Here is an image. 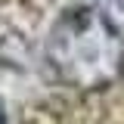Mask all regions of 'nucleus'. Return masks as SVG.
I'll return each mask as SVG.
<instances>
[{
    "label": "nucleus",
    "instance_id": "obj_1",
    "mask_svg": "<svg viewBox=\"0 0 124 124\" xmlns=\"http://www.w3.org/2000/svg\"><path fill=\"white\" fill-rule=\"evenodd\" d=\"M50 62L81 90H99L124 71V37L99 9H71L50 34Z\"/></svg>",
    "mask_w": 124,
    "mask_h": 124
},
{
    "label": "nucleus",
    "instance_id": "obj_2",
    "mask_svg": "<svg viewBox=\"0 0 124 124\" xmlns=\"http://www.w3.org/2000/svg\"><path fill=\"white\" fill-rule=\"evenodd\" d=\"M0 124H6V112H3V102H0Z\"/></svg>",
    "mask_w": 124,
    "mask_h": 124
}]
</instances>
